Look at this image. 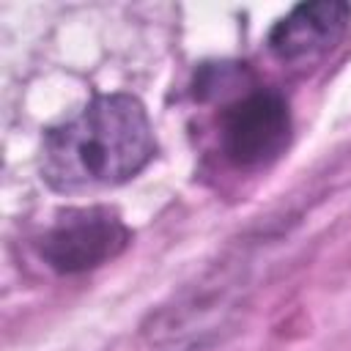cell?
<instances>
[{
    "mask_svg": "<svg viewBox=\"0 0 351 351\" xmlns=\"http://www.w3.org/2000/svg\"><path fill=\"white\" fill-rule=\"evenodd\" d=\"M348 27L351 5L346 0H310L280 16L269 30L266 44L282 63H299L337 47Z\"/></svg>",
    "mask_w": 351,
    "mask_h": 351,
    "instance_id": "4",
    "label": "cell"
},
{
    "mask_svg": "<svg viewBox=\"0 0 351 351\" xmlns=\"http://www.w3.org/2000/svg\"><path fill=\"white\" fill-rule=\"evenodd\" d=\"M132 241V230L110 206H82L63 211L38 239L41 261L58 274H82L118 258Z\"/></svg>",
    "mask_w": 351,
    "mask_h": 351,
    "instance_id": "3",
    "label": "cell"
},
{
    "mask_svg": "<svg viewBox=\"0 0 351 351\" xmlns=\"http://www.w3.org/2000/svg\"><path fill=\"white\" fill-rule=\"evenodd\" d=\"M156 156L145 104L132 93H99L77 115L41 137V181L60 195L112 189L132 181Z\"/></svg>",
    "mask_w": 351,
    "mask_h": 351,
    "instance_id": "1",
    "label": "cell"
},
{
    "mask_svg": "<svg viewBox=\"0 0 351 351\" xmlns=\"http://www.w3.org/2000/svg\"><path fill=\"white\" fill-rule=\"evenodd\" d=\"M291 107L280 90L250 88L219 112V148L241 170L266 167L291 143Z\"/></svg>",
    "mask_w": 351,
    "mask_h": 351,
    "instance_id": "2",
    "label": "cell"
}]
</instances>
